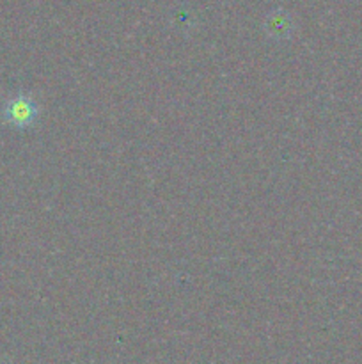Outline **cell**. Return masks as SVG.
<instances>
[{"label": "cell", "instance_id": "6da1fadb", "mask_svg": "<svg viewBox=\"0 0 362 364\" xmlns=\"http://www.w3.org/2000/svg\"><path fill=\"white\" fill-rule=\"evenodd\" d=\"M4 117L9 124L18 128L31 127L38 117V105L31 96L18 95L7 100L6 107H4Z\"/></svg>", "mask_w": 362, "mask_h": 364}]
</instances>
